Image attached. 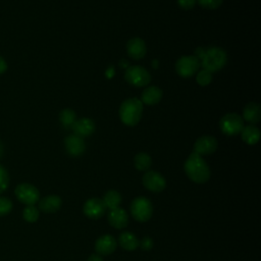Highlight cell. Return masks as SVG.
I'll return each instance as SVG.
<instances>
[{
    "label": "cell",
    "instance_id": "30",
    "mask_svg": "<svg viewBox=\"0 0 261 261\" xmlns=\"http://www.w3.org/2000/svg\"><path fill=\"white\" fill-rule=\"evenodd\" d=\"M139 246L144 250V251H149L153 248V240L149 237H145L142 239L141 242H139Z\"/></svg>",
    "mask_w": 261,
    "mask_h": 261
},
{
    "label": "cell",
    "instance_id": "24",
    "mask_svg": "<svg viewBox=\"0 0 261 261\" xmlns=\"http://www.w3.org/2000/svg\"><path fill=\"white\" fill-rule=\"evenodd\" d=\"M75 113L73 112V110L69 109V108H66V109H63L60 114H59V120H60V123L62 124L63 127L65 128H71L73 123L75 122Z\"/></svg>",
    "mask_w": 261,
    "mask_h": 261
},
{
    "label": "cell",
    "instance_id": "11",
    "mask_svg": "<svg viewBox=\"0 0 261 261\" xmlns=\"http://www.w3.org/2000/svg\"><path fill=\"white\" fill-rule=\"evenodd\" d=\"M217 149V140L212 136H202L194 144V152L202 155H210Z\"/></svg>",
    "mask_w": 261,
    "mask_h": 261
},
{
    "label": "cell",
    "instance_id": "18",
    "mask_svg": "<svg viewBox=\"0 0 261 261\" xmlns=\"http://www.w3.org/2000/svg\"><path fill=\"white\" fill-rule=\"evenodd\" d=\"M243 119L250 123H258L261 119V107L256 102L248 103L243 110Z\"/></svg>",
    "mask_w": 261,
    "mask_h": 261
},
{
    "label": "cell",
    "instance_id": "25",
    "mask_svg": "<svg viewBox=\"0 0 261 261\" xmlns=\"http://www.w3.org/2000/svg\"><path fill=\"white\" fill-rule=\"evenodd\" d=\"M22 216L27 222L33 223L39 219L40 212H39V209L35 205H29L23 209Z\"/></svg>",
    "mask_w": 261,
    "mask_h": 261
},
{
    "label": "cell",
    "instance_id": "34",
    "mask_svg": "<svg viewBox=\"0 0 261 261\" xmlns=\"http://www.w3.org/2000/svg\"><path fill=\"white\" fill-rule=\"evenodd\" d=\"M2 155H3V144H2V142L0 141V158L2 157Z\"/></svg>",
    "mask_w": 261,
    "mask_h": 261
},
{
    "label": "cell",
    "instance_id": "23",
    "mask_svg": "<svg viewBox=\"0 0 261 261\" xmlns=\"http://www.w3.org/2000/svg\"><path fill=\"white\" fill-rule=\"evenodd\" d=\"M134 164H135V167L140 170V171H147L151 164H152V159L151 157L147 154V153H138L136 156H135V159H134Z\"/></svg>",
    "mask_w": 261,
    "mask_h": 261
},
{
    "label": "cell",
    "instance_id": "8",
    "mask_svg": "<svg viewBox=\"0 0 261 261\" xmlns=\"http://www.w3.org/2000/svg\"><path fill=\"white\" fill-rule=\"evenodd\" d=\"M15 196L21 203L29 205H35L40 200L39 190L31 184H20L15 188Z\"/></svg>",
    "mask_w": 261,
    "mask_h": 261
},
{
    "label": "cell",
    "instance_id": "20",
    "mask_svg": "<svg viewBox=\"0 0 261 261\" xmlns=\"http://www.w3.org/2000/svg\"><path fill=\"white\" fill-rule=\"evenodd\" d=\"M118 244L126 251H135L139 247V240L133 232L123 231L118 237Z\"/></svg>",
    "mask_w": 261,
    "mask_h": 261
},
{
    "label": "cell",
    "instance_id": "9",
    "mask_svg": "<svg viewBox=\"0 0 261 261\" xmlns=\"http://www.w3.org/2000/svg\"><path fill=\"white\" fill-rule=\"evenodd\" d=\"M143 185L147 190L154 193H159L165 189L166 181L163 175H161L159 172L150 170L144 174Z\"/></svg>",
    "mask_w": 261,
    "mask_h": 261
},
{
    "label": "cell",
    "instance_id": "33",
    "mask_svg": "<svg viewBox=\"0 0 261 261\" xmlns=\"http://www.w3.org/2000/svg\"><path fill=\"white\" fill-rule=\"evenodd\" d=\"M87 261H103V259L99 254H93L88 258Z\"/></svg>",
    "mask_w": 261,
    "mask_h": 261
},
{
    "label": "cell",
    "instance_id": "6",
    "mask_svg": "<svg viewBox=\"0 0 261 261\" xmlns=\"http://www.w3.org/2000/svg\"><path fill=\"white\" fill-rule=\"evenodd\" d=\"M219 127L226 136H236L244 127V119L237 113H227L220 118Z\"/></svg>",
    "mask_w": 261,
    "mask_h": 261
},
{
    "label": "cell",
    "instance_id": "1",
    "mask_svg": "<svg viewBox=\"0 0 261 261\" xmlns=\"http://www.w3.org/2000/svg\"><path fill=\"white\" fill-rule=\"evenodd\" d=\"M185 172L196 184H204L210 178V168L199 154L193 152L185 162Z\"/></svg>",
    "mask_w": 261,
    "mask_h": 261
},
{
    "label": "cell",
    "instance_id": "32",
    "mask_svg": "<svg viewBox=\"0 0 261 261\" xmlns=\"http://www.w3.org/2000/svg\"><path fill=\"white\" fill-rule=\"evenodd\" d=\"M7 70V63L4 60V58H2L0 56V74H2L3 72H5Z\"/></svg>",
    "mask_w": 261,
    "mask_h": 261
},
{
    "label": "cell",
    "instance_id": "4",
    "mask_svg": "<svg viewBox=\"0 0 261 261\" xmlns=\"http://www.w3.org/2000/svg\"><path fill=\"white\" fill-rule=\"evenodd\" d=\"M130 214L139 222L148 221L153 214V206L145 197L136 198L130 204Z\"/></svg>",
    "mask_w": 261,
    "mask_h": 261
},
{
    "label": "cell",
    "instance_id": "14",
    "mask_svg": "<svg viewBox=\"0 0 261 261\" xmlns=\"http://www.w3.org/2000/svg\"><path fill=\"white\" fill-rule=\"evenodd\" d=\"M108 222L109 224L117 229H122L126 227L128 223V214L122 208H115L109 211L108 213Z\"/></svg>",
    "mask_w": 261,
    "mask_h": 261
},
{
    "label": "cell",
    "instance_id": "2",
    "mask_svg": "<svg viewBox=\"0 0 261 261\" xmlns=\"http://www.w3.org/2000/svg\"><path fill=\"white\" fill-rule=\"evenodd\" d=\"M227 62L226 52L219 47H209L204 49V53L200 58V64L203 69L216 72L222 69Z\"/></svg>",
    "mask_w": 261,
    "mask_h": 261
},
{
    "label": "cell",
    "instance_id": "3",
    "mask_svg": "<svg viewBox=\"0 0 261 261\" xmlns=\"http://www.w3.org/2000/svg\"><path fill=\"white\" fill-rule=\"evenodd\" d=\"M143 114V103L137 98H130L123 101L119 108V117L121 121L128 125L134 126L139 123Z\"/></svg>",
    "mask_w": 261,
    "mask_h": 261
},
{
    "label": "cell",
    "instance_id": "27",
    "mask_svg": "<svg viewBox=\"0 0 261 261\" xmlns=\"http://www.w3.org/2000/svg\"><path fill=\"white\" fill-rule=\"evenodd\" d=\"M12 202L6 197H0V216H5L12 210Z\"/></svg>",
    "mask_w": 261,
    "mask_h": 261
},
{
    "label": "cell",
    "instance_id": "31",
    "mask_svg": "<svg viewBox=\"0 0 261 261\" xmlns=\"http://www.w3.org/2000/svg\"><path fill=\"white\" fill-rule=\"evenodd\" d=\"M197 0H177L178 6H180L182 9H191L195 6Z\"/></svg>",
    "mask_w": 261,
    "mask_h": 261
},
{
    "label": "cell",
    "instance_id": "5",
    "mask_svg": "<svg viewBox=\"0 0 261 261\" xmlns=\"http://www.w3.org/2000/svg\"><path fill=\"white\" fill-rule=\"evenodd\" d=\"M125 81L135 87H145L151 82L149 71L140 65H132L125 69Z\"/></svg>",
    "mask_w": 261,
    "mask_h": 261
},
{
    "label": "cell",
    "instance_id": "12",
    "mask_svg": "<svg viewBox=\"0 0 261 261\" xmlns=\"http://www.w3.org/2000/svg\"><path fill=\"white\" fill-rule=\"evenodd\" d=\"M64 146L70 156H81L86 150V144L83 138L76 135H69L64 139Z\"/></svg>",
    "mask_w": 261,
    "mask_h": 261
},
{
    "label": "cell",
    "instance_id": "28",
    "mask_svg": "<svg viewBox=\"0 0 261 261\" xmlns=\"http://www.w3.org/2000/svg\"><path fill=\"white\" fill-rule=\"evenodd\" d=\"M9 185V174L4 166L0 164V194H2Z\"/></svg>",
    "mask_w": 261,
    "mask_h": 261
},
{
    "label": "cell",
    "instance_id": "21",
    "mask_svg": "<svg viewBox=\"0 0 261 261\" xmlns=\"http://www.w3.org/2000/svg\"><path fill=\"white\" fill-rule=\"evenodd\" d=\"M242 140L248 145H255L260 139V130L254 125H246L241 132Z\"/></svg>",
    "mask_w": 261,
    "mask_h": 261
},
{
    "label": "cell",
    "instance_id": "29",
    "mask_svg": "<svg viewBox=\"0 0 261 261\" xmlns=\"http://www.w3.org/2000/svg\"><path fill=\"white\" fill-rule=\"evenodd\" d=\"M222 1L223 0H197L198 4L206 9H216L222 4Z\"/></svg>",
    "mask_w": 261,
    "mask_h": 261
},
{
    "label": "cell",
    "instance_id": "7",
    "mask_svg": "<svg viewBox=\"0 0 261 261\" xmlns=\"http://www.w3.org/2000/svg\"><path fill=\"white\" fill-rule=\"evenodd\" d=\"M200 60L196 56H182L175 63V70L181 77L193 76L200 68Z\"/></svg>",
    "mask_w": 261,
    "mask_h": 261
},
{
    "label": "cell",
    "instance_id": "22",
    "mask_svg": "<svg viewBox=\"0 0 261 261\" xmlns=\"http://www.w3.org/2000/svg\"><path fill=\"white\" fill-rule=\"evenodd\" d=\"M102 200H103L106 208L112 210V209L119 207L122 198H121V195L117 191L110 190L105 193L104 198Z\"/></svg>",
    "mask_w": 261,
    "mask_h": 261
},
{
    "label": "cell",
    "instance_id": "17",
    "mask_svg": "<svg viewBox=\"0 0 261 261\" xmlns=\"http://www.w3.org/2000/svg\"><path fill=\"white\" fill-rule=\"evenodd\" d=\"M62 201L57 195H48L39 200V208L44 213H55L60 209Z\"/></svg>",
    "mask_w": 261,
    "mask_h": 261
},
{
    "label": "cell",
    "instance_id": "26",
    "mask_svg": "<svg viewBox=\"0 0 261 261\" xmlns=\"http://www.w3.org/2000/svg\"><path fill=\"white\" fill-rule=\"evenodd\" d=\"M196 80H197V83L204 87V86H207L211 83L212 81V73L208 70H205V69H202L200 70L198 73H197V76H196Z\"/></svg>",
    "mask_w": 261,
    "mask_h": 261
},
{
    "label": "cell",
    "instance_id": "13",
    "mask_svg": "<svg viewBox=\"0 0 261 261\" xmlns=\"http://www.w3.org/2000/svg\"><path fill=\"white\" fill-rule=\"evenodd\" d=\"M116 240L111 234H104L97 239L95 250L99 255H109L116 249Z\"/></svg>",
    "mask_w": 261,
    "mask_h": 261
},
{
    "label": "cell",
    "instance_id": "15",
    "mask_svg": "<svg viewBox=\"0 0 261 261\" xmlns=\"http://www.w3.org/2000/svg\"><path fill=\"white\" fill-rule=\"evenodd\" d=\"M71 128H72L74 135L84 139L86 137L91 136L95 132L96 126L92 119H90L88 117H82V118L75 120V122L73 123Z\"/></svg>",
    "mask_w": 261,
    "mask_h": 261
},
{
    "label": "cell",
    "instance_id": "16",
    "mask_svg": "<svg viewBox=\"0 0 261 261\" xmlns=\"http://www.w3.org/2000/svg\"><path fill=\"white\" fill-rule=\"evenodd\" d=\"M126 51L130 58L138 60L145 57L147 52V47L145 42L142 39L133 38L126 44Z\"/></svg>",
    "mask_w": 261,
    "mask_h": 261
},
{
    "label": "cell",
    "instance_id": "19",
    "mask_svg": "<svg viewBox=\"0 0 261 261\" xmlns=\"http://www.w3.org/2000/svg\"><path fill=\"white\" fill-rule=\"evenodd\" d=\"M162 98V91L156 86L147 87L141 96V102L146 105H155Z\"/></svg>",
    "mask_w": 261,
    "mask_h": 261
},
{
    "label": "cell",
    "instance_id": "10",
    "mask_svg": "<svg viewBox=\"0 0 261 261\" xmlns=\"http://www.w3.org/2000/svg\"><path fill=\"white\" fill-rule=\"evenodd\" d=\"M106 206L102 199L92 198L86 201L84 204L83 211L85 215L91 219H99L104 216L106 212Z\"/></svg>",
    "mask_w": 261,
    "mask_h": 261
}]
</instances>
